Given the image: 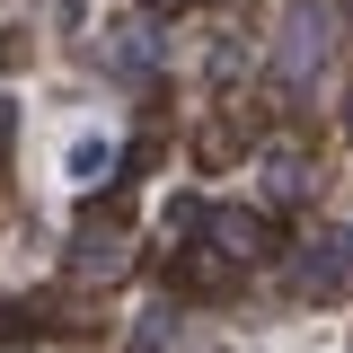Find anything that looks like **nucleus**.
I'll return each instance as SVG.
<instances>
[{
	"instance_id": "f257e3e1",
	"label": "nucleus",
	"mask_w": 353,
	"mask_h": 353,
	"mask_svg": "<svg viewBox=\"0 0 353 353\" xmlns=\"http://www.w3.org/2000/svg\"><path fill=\"white\" fill-rule=\"evenodd\" d=\"M115 159H124V141H115V132L106 124H80L71 132V141H62V185H106V176H115Z\"/></svg>"
},
{
	"instance_id": "f03ea898",
	"label": "nucleus",
	"mask_w": 353,
	"mask_h": 353,
	"mask_svg": "<svg viewBox=\"0 0 353 353\" xmlns=\"http://www.w3.org/2000/svg\"><path fill=\"white\" fill-rule=\"evenodd\" d=\"M327 44H336V18L327 9H292L283 18V80H309V62H327Z\"/></svg>"
}]
</instances>
